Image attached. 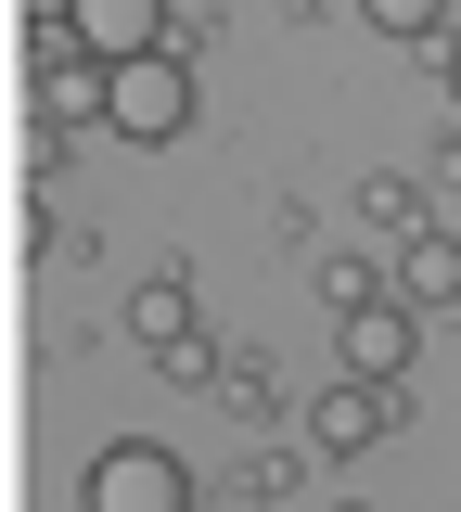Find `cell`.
Here are the masks:
<instances>
[{
    "label": "cell",
    "instance_id": "6da1fadb",
    "mask_svg": "<svg viewBox=\"0 0 461 512\" xmlns=\"http://www.w3.org/2000/svg\"><path fill=\"white\" fill-rule=\"evenodd\" d=\"M26 90H39V128H52V141H77V128L116 116V64L77 52L65 13H39V26H26Z\"/></svg>",
    "mask_w": 461,
    "mask_h": 512
},
{
    "label": "cell",
    "instance_id": "7a4b0ae2",
    "mask_svg": "<svg viewBox=\"0 0 461 512\" xmlns=\"http://www.w3.org/2000/svg\"><path fill=\"white\" fill-rule=\"evenodd\" d=\"M77 512H193V461L167 436H103L77 474Z\"/></svg>",
    "mask_w": 461,
    "mask_h": 512
},
{
    "label": "cell",
    "instance_id": "3957f363",
    "mask_svg": "<svg viewBox=\"0 0 461 512\" xmlns=\"http://www.w3.org/2000/svg\"><path fill=\"white\" fill-rule=\"evenodd\" d=\"M103 128H116V141H180V128H193V39L116 64V116Z\"/></svg>",
    "mask_w": 461,
    "mask_h": 512
},
{
    "label": "cell",
    "instance_id": "277c9868",
    "mask_svg": "<svg viewBox=\"0 0 461 512\" xmlns=\"http://www.w3.org/2000/svg\"><path fill=\"white\" fill-rule=\"evenodd\" d=\"M410 359H423V308L372 295V308L333 320V372H359V384H410Z\"/></svg>",
    "mask_w": 461,
    "mask_h": 512
},
{
    "label": "cell",
    "instance_id": "5b68a950",
    "mask_svg": "<svg viewBox=\"0 0 461 512\" xmlns=\"http://www.w3.org/2000/svg\"><path fill=\"white\" fill-rule=\"evenodd\" d=\"M385 282H397V308H423V320H449L461 308V231H397V256H385Z\"/></svg>",
    "mask_w": 461,
    "mask_h": 512
},
{
    "label": "cell",
    "instance_id": "8992f818",
    "mask_svg": "<svg viewBox=\"0 0 461 512\" xmlns=\"http://www.w3.org/2000/svg\"><path fill=\"white\" fill-rule=\"evenodd\" d=\"M385 423H397V384H359V372H333L321 397H308V436H321L333 461H359V448L385 436Z\"/></svg>",
    "mask_w": 461,
    "mask_h": 512
},
{
    "label": "cell",
    "instance_id": "52a82bcc",
    "mask_svg": "<svg viewBox=\"0 0 461 512\" xmlns=\"http://www.w3.org/2000/svg\"><path fill=\"white\" fill-rule=\"evenodd\" d=\"M65 26H77V52H103V64L167 52V39H180V26H167V0H65Z\"/></svg>",
    "mask_w": 461,
    "mask_h": 512
},
{
    "label": "cell",
    "instance_id": "ba28073f",
    "mask_svg": "<svg viewBox=\"0 0 461 512\" xmlns=\"http://www.w3.org/2000/svg\"><path fill=\"white\" fill-rule=\"evenodd\" d=\"M129 346H154V359H180V346H205V320H193V282H180V269H154V282H129Z\"/></svg>",
    "mask_w": 461,
    "mask_h": 512
},
{
    "label": "cell",
    "instance_id": "9c48e42d",
    "mask_svg": "<svg viewBox=\"0 0 461 512\" xmlns=\"http://www.w3.org/2000/svg\"><path fill=\"white\" fill-rule=\"evenodd\" d=\"M385 39H410V52H449V0H359Z\"/></svg>",
    "mask_w": 461,
    "mask_h": 512
},
{
    "label": "cell",
    "instance_id": "30bf717a",
    "mask_svg": "<svg viewBox=\"0 0 461 512\" xmlns=\"http://www.w3.org/2000/svg\"><path fill=\"white\" fill-rule=\"evenodd\" d=\"M359 218H372V231H423V180L372 167V180H359Z\"/></svg>",
    "mask_w": 461,
    "mask_h": 512
},
{
    "label": "cell",
    "instance_id": "8fae6325",
    "mask_svg": "<svg viewBox=\"0 0 461 512\" xmlns=\"http://www.w3.org/2000/svg\"><path fill=\"white\" fill-rule=\"evenodd\" d=\"M372 295H397L372 256H321V308H333V320H346V308H372Z\"/></svg>",
    "mask_w": 461,
    "mask_h": 512
},
{
    "label": "cell",
    "instance_id": "7c38bea8",
    "mask_svg": "<svg viewBox=\"0 0 461 512\" xmlns=\"http://www.w3.org/2000/svg\"><path fill=\"white\" fill-rule=\"evenodd\" d=\"M436 77H449V116H461V39H449V52H436Z\"/></svg>",
    "mask_w": 461,
    "mask_h": 512
},
{
    "label": "cell",
    "instance_id": "4fadbf2b",
    "mask_svg": "<svg viewBox=\"0 0 461 512\" xmlns=\"http://www.w3.org/2000/svg\"><path fill=\"white\" fill-rule=\"evenodd\" d=\"M333 512H372V500H333Z\"/></svg>",
    "mask_w": 461,
    "mask_h": 512
}]
</instances>
